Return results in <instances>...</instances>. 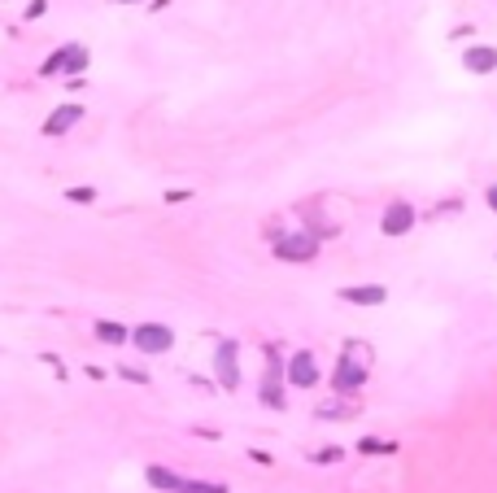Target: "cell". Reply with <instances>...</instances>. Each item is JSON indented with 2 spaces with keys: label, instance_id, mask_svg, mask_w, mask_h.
<instances>
[{
  "label": "cell",
  "instance_id": "cell-21",
  "mask_svg": "<svg viewBox=\"0 0 497 493\" xmlns=\"http://www.w3.org/2000/svg\"><path fill=\"white\" fill-rule=\"evenodd\" d=\"M454 210H462V197H450V201L432 205V214H428V219H445V214H454Z\"/></svg>",
  "mask_w": 497,
  "mask_h": 493
},
{
  "label": "cell",
  "instance_id": "cell-11",
  "mask_svg": "<svg viewBox=\"0 0 497 493\" xmlns=\"http://www.w3.org/2000/svg\"><path fill=\"white\" fill-rule=\"evenodd\" d=\"M92 336L100 345H127L131 341V327H122V323H114V319H96L92 323Z\"/></svg>",
  "mask_w": 497,
  "mask_h": 493
},
{
  "label": "cell",
  "instance_id": "cell-26",
  "mask_svg": "<svg viewBox=\"0 0 497 493\" xmlns=\"http://www.w3.org/2000/svg\"><path fill=\"white\" fill-rule=\"evenodd\" d=\"M484 201H489V210L497 214V184H489V188H484Z\"/></svg>",
  "mask_w": 497,
  "mask_h": 493
},
{
  "label": "cell",
  "instance_id": "cell-20",
  "mask_svg": "<svg viewBox=\"0 0 497 493\" xmlns=\"http://www.w3.org/2000/svg\"><path fill=\"white\" fill-rule=\"evenodd\" d=\"M118 376L131 380V384H148V371L144 367H131V362H118Z\"/></svg>",
  "mask_w": 497,
  "mask_h": 493
},
{
  "label": "cell",
  "instance_id": "cell-24",
  "mask_svg": "<svg viewBox=\"0 0 497 493\" xmlns=\"http://www.w3.org/2000/svg\"><path fill=\"white\" fill-rule=\"evenodd\" d=\"M44 13H48V0H31V5H26V18H31V22L44 18Z\"/></svg>",
  "mask_w": 497,
  "mask_h": 493
},
{
  "label": "cell",
  "instance_id": "cell-5",
  "mask_svg": "<svg viewBox=\"0 0 497 493\" xmlns=\"http://www.w3.org/2000/svg\"><path fill=\"white\" fill-rule=\"evenodd\" d=\"M214 371H218V384L227 388V393L240 388V345H235L231 336H223L218 349H214Z\"/></svg>",
  "mask_w": 497,
  "mask_h": 493
},
{
  "label": "cell",
  "instance_id": "cell-1",
  "mask_svg": "<svg viewBox=\"0 0 497 493\" xmlns=\"http://www.w3.org/2000/svg\"><path fill=\"white\" fill-rule=\"evenodd\" d=\"M366 376H371V345L345 341V354L336 358V371H332V388L345 393V398H358L366 388Z\"/></svg>",
  "mask_w": 497,
  "mask_h": 493
},
{
  "label": "cell",
  "instance_id": "cell-27",
  "mask_svg": "<svg viewBox=\"0 0 497 493\" xmlns=\"http://www.w3.org/2000/svg\"><path fill=\"white\" fill-rule=\"evenodd\" d=\"M122 5H131V0H122Z\"/></svg>",
  "mask_w": 497,
  "mask_h": 493
},
{
  "label": "cell",
  "instance_id": "cell-19",
  "mask_svg": "<svg viewBox=\"0 0 497 493\" xmlns=\"http://www.w3.org/2000/svg\"><path fill=\"white\" fill-rule=\"evenodd\" d=\"M66 201H70V205H96V188H88V184L66 188Z\"/></svg>",
  "mask_w": 497,
  "mask_h": 493
},
{
  "label": "cell",
  "instance_id": "cell-18",
  "mask_svg": "<svg viewBox=\"0 0 497 493\" xmlns=\"http://www.w3.org/2000/svg\"><path fill=\"white\" fill-rule=\"evenodd\" d=\"M340 458H345V446H323L319 454H310L314 467H332V463H340Z\"/></svg>",
  "mask_w": 497,
  "mask_h": 493
},
{
  "label": "cell",
  "instance_id": "cell-23",
  "mask_svg": "<svg viewBox=\"0 0 497 493\" xmlns=\"http://www.w3.org/2000/svg\"><path fill=\"white\" fill-rule=\"evenodd\" d=\"M179 201H192V188H170L166 192V205H179Z\"/></svg>",
  "mask_w": 497,
  "mask_h": 493
},
{
  "label": "cell",
  "instance_id": "cell-3",
  "mask_svg": "<svg viewBox=\"0 0 497 493\" xmlns=\"http://www.w3.org/2000/svg\"><path fill=\"white\" fill-rule=\"evenodd\" d=\"M131 345H136L140 354H170V345H175V332L166 327V323H157V319H144V323H136L131 327Z\"/></svg>",
  "mask_w": 497,
  "mask_h": 493
},
{
  "label": "cell",
  "instance_id": "cell-7",
  "mask_svg": "<svg viewBox=\"0 0 497 493\" xmlns=\"http://www.w3.org/2000/svg\"><path fill=\"white\" fill-rule=\"evenodd\" d=\"M288 384L293 388H314L319 384V362H314L310 349H297L293 358H288Z\"/></svg>",
  "mask_w": 497,
  "mask_h": 493
},
{
  "label": "cell",
  "instance_id": "cell-12",
  "mask_svg": "<svg viewBox=\"0 0 497 493\" xmlns=\"http://www.w3.org/2000/svg\"><path fill=\"white\" fill-rule=\"evenodd\" d=\"M314 414H319V419H353V414H358V398H340L336 393L332 402H323Z\"/></svg>",
  "mask_w": 497,
  "mask_h": 493
},
{
  "label": "cell",
  "instance_id": "cell-15",
  "mask_svg": "<svg viewBox=\"0 0 497 493\" xmlns=\"http://www.w3.org/2000/svg\"><path fill=\"white\" fill-rule=\"evenodd\" d=\"M57 74H66V44L57 48V53H48L44 66H40V79H57Z\"/></svg>",
  "mask_w": 497,
  "mask_h": 493
},
{
  "label": "cell",
  "instance_id": "cell-22",
  "mask_svg": "<svg viewBox=\"0 0 497 493\" xmlns=\"http://www.w3.org/2000/svg\"><path fill=\"white\" fill-rule=\"evenodd\" d=\"M40 358L48 362V371H52V376H57V380L66 384V367H62V358H57V354H40Z\"/></svg>",
  "mask_w": 497,
  "mask_h": 493
},
{
  "label": "cell",
  "instance_id": "cell-14",
  "mask_svg": "<svg viewBox=\"0 0 497 493\" xmlns=\"http://www.w3.org/2000/svg\"><path fill=\"white\" fill-rule=\"evenodd\" d=\"M88 62H92V53H88L83 44H66V79H83Z\"/></svg>",
  "mask_w": 497,
  "mask_h": 493
},
{
  "label": "cell",
  "instance_id": "cell-8",
  "mask_svg": "<svg viewBox=\"0 0 497 493\" xmlns=\"http://www.w3.org/2000/svg\"><path fill=\"white\" fill-rule=\"evenodd\" d=\"M336 297L349 301V306H384L388 289L384 284H345V289H336Z\"/></svg>",
  "mask_w": 497,
  "mask_h": 493
},
{
  "label": "cell",
  "instance_id": "cell-6",
  "mask_svg": "<svg viewBox=\"0 0 497 493\" xmlns=\"http://www.w3.org/2000/svg\"><path fill=\"white\" fill-rule=\"evenodd\" d=\"M419 223V210L410 201H392L388 210H384V219H380V231L384 236H406V231Z\"/></svg>",
  "mask_w": 497,
  "mask_h": 493
},
{
  "label": "cell",
  "instance_id": "cell-4",
  "mask_svg": "<svg viewBox=\"0 0 497 493\" xmlns=\"http://www.w3.org/2000/svg\"><path fill=\"white\" fill-rule=\"evenodd\" d=\"M275 257H279V262H314V257H319V236H314V231L279 236L275 240Z\"/></svg>",
  "mask_w": 497,
  "mask_h": 493
},
{
  "label": "cell",
  "instance_id": "cell-16",
  "mask_svg": "<svg viewBox=\"0 0 497 493\" xmlns=\"http://www.w3.org/2000/svg\"><path fill=\"white\" fill-rule=\"evenodd\" d=\"M358 454H397V441H380V436H362Z\"/></svg>",
  "mask_w": 497,
  "mask_h": 493
},
{
  "label": "cell",
  "instance_id": "cell-13",
  "mask_svg": "<svg viewBox=\"0 0 497 493\" xmlns=\"http://www.w3.org/2000/svg\"><path fill=\"white\" fill-rule=\"evenodd\" d=\"M144 480H148L153 489H162V493H179V489H183V476H175L170 467H162V463H153L148 472H144Z\"/></svg>",
  "mask_w": 497,
  "mask_h": 493
},
{
  "label": "cell",
  "instance_id": "cell-25",
  "mask_svg": "<svg viewBox=\"0 0 497 493\" xmlns=\"http://www.w3.org/2000/svg\"><path fill=\"white\" fill-rule=\"evenodd\" d=\"M249 458H253V463H257V467H271V463H275V458H271V454H267V450H249Z\"/></svg>",
  "mask_w": 497,
  "mask_h": 493
},
{
  "label": "cell",
  "instance_id": "cell-9",
  "mask_svg": "<svg viewBox=\"0 0 497 493\" xmlns=\"http://www.w3.org/2000/svg\"><path fill=\"white\" fill-rule=\"evenodd\" d=\"M462 70H467V74H493V70H497V48H493V44H471V48H462Z\"/></svg>",
  "mask_w": 497,
  "mask_h": 493
},
{
  "label": "cell",
  "instance_id": "cell-10",
  "mask_svg": "<svg viewBox=\"0 0 497 493\" xmlns=\"http://www.w3.org/2000/svg\"><path fill=\"white\" fill-rule=\"evenodd\" d=\"M78 122H83V105H74V100H70V105H57L44 118V136H66L70 127H78Z\"/></svg>",
  "mask_w": 497,
  "mask_h": 493
},
{
  "label": "cell",
  "instance_id": "cell-17",
  "mask_svg": "<svg viewBox=\"0 0 497 493\" xmlns=\"http://www.w3.org/2000/svg\"><path fill=\"white\" fill-rule=\"evenodd\" d=\"M179 493H231L223 480H183V489Z\"/></svg>",
  "mask_w": 497,
  "mask_h": 493
},
{
  "label": "cell",
  "instance_id": "cell-2",
  "mask_svg": "<svg viewBox=\"0 0 497 493\" xmlns=\"http://www.w3.org/2000/svg\"><path fill=\"white\" fill-rule=\"evenodd\" d=\"M267 354V376H262V406H271V410H283L288 406V398H283V376H288V367H283V349L279 345H267L262 349Z\"/></svg>",
  "mask_w": 497,
  "mask_h": 493
}]
</instances>
